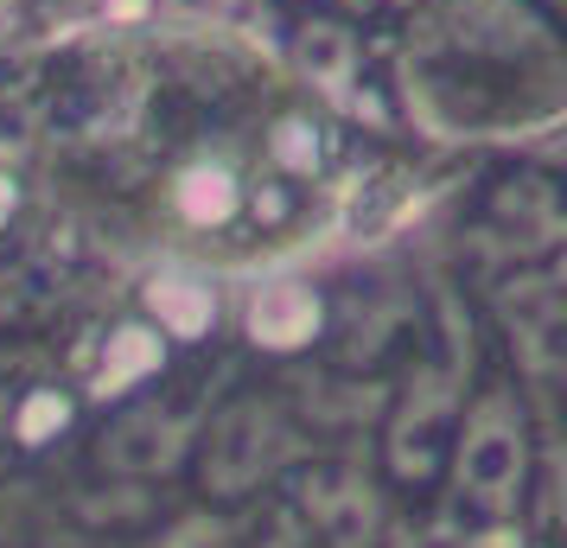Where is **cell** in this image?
Here are the masks:
<instances>
[{
    "mask_svg": "<svg viewBox=\"0 0 567 548\" xmlns=\"http://www.w3.org/2000/svg\"><path fill=\"white\" fill-rule=\"evenodd\" d=\"M166 205L179 224L192 230H217V224H230L236 210H243V166L224 154H192L166 179Z\"/></svg>",
    "mask_w": 567,
    "mask_h": 548,
    "instance_id": "cell-1",
    "label": "cell"
}]
</instances>
